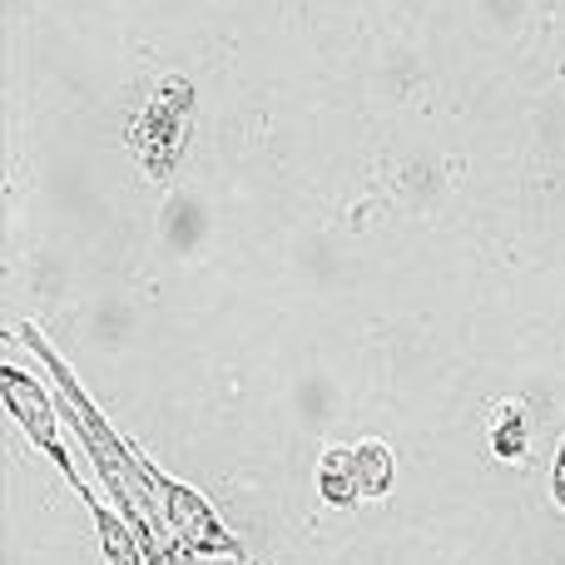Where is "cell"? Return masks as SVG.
<instances>
[{
    "label": "cell",
    "mask_w": 565,
    "mask_h": 565,
    "mask_svg": "<svg viewBox=\"0 0 565 565\" xmlns=\"http://www.w3.org/2000/svg\"><path fill=\"white\" fill-rule=\"evenodd\" d=\"M194 125H199V85L189 75H159L154 89L145 95V105L125 125V139L149 184H174V174L189 159V145H194Z\"/></svg>",
    "instance_id": "1"
},
{
    "label": "cell",
    "mask_w": 565,
    "mask_h": 565,
    "mask_svg": "<svg viewBox=\"0 0 565 565\" xmlns=\"http://www.w3.org/2000/svg\"><path fill=\"white\" fill-rule=\"evenodd\" d=\"M135 461H139V477H145L149 501H154V511L164 516V526L179 536V546L194 551V556H204V561H238V565L248 561L244 541L224 526V516L214 511V501H209L204 491L174 481L145 447H139V441H135Z\"/></svg>",
    "instance_id": "2"
},
{
    "label": "cell",
    "mask_w": 565,
    "mask_h": 565,
    "mask_svg": "<svg viewBox=\"0 0 565 565\" xmlns=\"http://www.w3.org/2000/svg\"><path fill=\"white\" fill-rule=\"evenodd\" d=\"M0 407H6V417L30 437V447H40L50 461H55V471L70 481V491L85 487V477H79L75 457H70V447H65V437H60V422H65V412H60V392H50L45 377H30L25 367L6 362V367H0Z\"/></svg>",
    "instance_id": "3"
},
{
    "label": "cell",
    "mask_w": 565,
    "mask_h": 565,
    "mask_svg": "<svg viewBox=\"0 0 565 565\" xmlns=\"http://www.w3.org/2000/svg\"><path fill=\"white\" fill-rule=\"evenodd\" d=\"M75 497H79V507L95 516V536H99V551H105V565H149L139 531L129 526V521L119 516L115 507H105V501H99L89 487H79Z\"/></svg>",
    "instance_id": "4"
},
{
    "label": "cell",
    "mask_w": 565,
    "mask_h": 565,
    "mask_svg": "<svg viewBox=\"0 0 565 565\" xmlns=\"http://www.w3.org/2000/svg\"><path fill=\"white\" fill-rule=\"evenodd\" d=\"M531 437H536V422H531V407H526V402H521V397L497 402V412H491V422H487V447H491V457L507 461V467H526Z\"/></svg>",
    "instance_id": "5"
},
{
    "label": "cell",
    "mask_w": 565,
    "mask_h": 565,
    "mask_svg": "<svg viewBox=\"0 0 565 565\" xmlns=\"http://www.w3.org/2000/svg\"><path fill=\"white\" fill-rule=\"evenodd\" d=\"M318 501L332 511H352L362 497V477H358V447H322L318 457Z\"/></svg>",
    "instance_id": "6"
},
{
    "label": "cell",
    "mask_w": 565,
    "mask_h": 565,
    "mask_svg": "<svg viewBox=\"0 0 565 565\" xmlns=\"http://www.w3.org/2000/svg\"><path fill=\"white\" fill-rule=\"evenodd\" d=\"M358 477H362V497L387 501L392 481H397V451H392L382 437L358 441Z\"/></svg>",
    "instance_id": "7"
},
{
    "label": "cell",
    "mask_w": 565,
    "mask_h": 565,
    "mask_svg": "<svg viewBox=\"0 0 565 565\" xmlns=\"http://www.w3.org/2000/svg\"><path fill=\"white\" fill-rule=\"evenodd\" d=\"M551 501L565 511V437L556 441V461H551Z\"/></svg>",
    "instance_id": "8"
}]
</instances>
